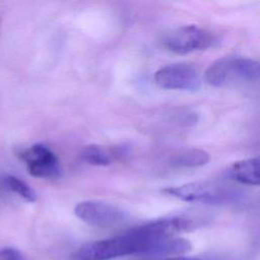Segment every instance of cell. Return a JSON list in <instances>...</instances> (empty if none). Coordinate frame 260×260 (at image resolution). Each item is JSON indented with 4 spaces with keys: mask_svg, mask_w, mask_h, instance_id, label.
I'll use <instances>...</instances> for the list:
<instances>
[{
    "mask_svg": "<svg viewBox=\"0 0 260 260\" xmlns=\"http://www.w3.org/2000/svg\"><path fill=\"white\" fill-rule=\"evenodd\" d=\"M0 188L18 195L27 202H35L37 199L36 191L23 180L11 174H4L0 177Z\"/></svg>",
    "mask_w": 260,
    "mask_h": 260,
    "instance_id": "obj_11",
    "label": "cell"
},
{
    "mask_svg": "<svg viewBox=\"0 0 260 260\" xmlns=\"http://www.w3.org/2000/svg\"><path fill=\"white\" fill-rule=\"evenodd\" d=\"M80 158L92 166L106 167L115 159H121L128 154V148L124 145L104 147L98 144H88L81 148Z\"/></svg>",
    "mask_w": 260,
    "mask_h": 260,
    "instance_id": "obj_8",
    "label": "cell"
},
{
    "mask_svg": "<svg viewBox=\"0 0 260 260\" xmlns=\"http://www.w3.org/2000/svg\"><path fill=\"white\" fill-rule=\"evenodd\" d=\"M75 215L87 224L99 228H114L127 220V214L121 208L102 201L87 200L74 207Z\"/></svg>",
    "mask_w": 260,
    "mask_h": 260,
    "instance_id": "obj_6",
    "label": "cell"
},
{
    "mask_svg": "<svg viewBox=\"0 0 260 260\" xmlns=\"http://www.w3.org/2000/svg\"><path fill=\"white\" fill-rule=\"evenodd\" d=\"M162 192L186 202L202 204H223L237 197V193L232 188L213 181H196L168 187Z\"/></svg>",
    "mask_w": 260,
    "mask_h": 260,
    "instance_id": "obj_3",
    "label": "cell"
},
{
    "mask_svg": "<svg viewBox=\"0 0 260 260\" xmlns=\"http://www.w3.org/2000/svg\"><path fill=\"white\" fill-rule=\"evenodd\" d=\"M0 260H26V258L19 250L11 247H5L0 248Z\"/></svg>",
    "mask_w": 260,
    "mask_h": 260,
    "instance_id": "obj_12",
    "label": "cell"
},
{
    "mask_svg": "<svg viewBox=\"0 0 260 260\" xmlns=\"http://www.w3.org/2000/svg\"><path fill=\"white\" fill-rule=\"evenodd\" d=\"M226 176L241 184L259 185V159L251 157L234 161L226 169Z\"/></svg>",
    "mask_w": 260,
    "mask_h": 260,
    "instance_id": "obj_9",
    "label": "cell"
},
{
    "mask_svg": "<svg viewBox=\"0 0 260 260\" xmlns=\"http://www.w3.org/2000/svg\"><path fill=\"white\" fill-rule=\"evenodd\" d=\"M17 155L24 162L27 173L32 177L57 179L62 175L58 156L43 143H35L20 150Z\"/></svg>",
    "mask_w": 260,
    "mask_h": 260,
    "instance_id": "obj_5",
    "label": "cell"
},
{
    "mask_svg": "<svg viewBox=\"0 0 260 260\" xmlns=\"http://www.w3.org/2000/svg\"><path fill=\"white\" fill-rule=\"evenodd\" d=\"M209 161V154L203 149L185 148L173 153L169 164L175 168H196L206 165Z\"/></svg>",
    "mask_w": 260,
    "mask_h": 260,
    "instance_id": "obj_10",
    "label": "cell"
},
{
    "mask_svg": "<svg viewBox=\"0 0 260 260\" xmlns=\"http://www.w3.org/2000/svg\"><path fill=\"white\" fill-rule=\"evenodd\" d=\"M193 226L185 217H165L132 228L114 238L82 246L74 255L76 260H112L124 256H170L188 252L189 241L177 238Z\"/></svg>",
    "mask_w": 260,
    "mask_h": 260,
    "instance_id": "obj_1",
    "label": "cell"
},
{
    "mask_svg": "<svg viewBox=\"0 0 260 260\" xmlns=\"http://www.w3.org/2000/svg\"><path fill=\"white\" fill-rule=\"evenodd\" d=\"M259 74L258 61L240 56H226L208 66L204 73V80L211 86L222 87L255 82L259 79Z\"/></svg>",
    "mask_w": 260,
    "mask_h": 260,
    "instance_id": "obj_2",
    "label": "cell"
},
{
    "mask_svg": "<svg viewBox=\"0 0 260 260\" xmlns=\"http://www.w3.org/2000/svg\"><path fill=\"white\" fill-rule=\"evenodd\" d=\"M154 82L161 88L174 90H197L201 76L196 67L187 63L169 64L154 73Z\"/></svg>",
    "mask_w": 260,
    "mask_h": 260,
    "instance_id": "obj_7",
    "label": "cell"
},
{
    "mask_svg": "<svg viewBox=\"0 0 260 260\" xmlns=\"http://www.w3.org/2000/svg\"><path fill=\"white\" fill-rule=\"evenodd\" d=\"M158 260H207V259H201V258H191V257H170V258H162Z\"/></svg>",
    "mask_w": 260,
    "mask_h": 260,
    "instance_id": "obj_13",
    "label": "cell"
},
{
    "mask_svg": "<svg viewBox=\"0 0 260 260\" xmlns=\"http://www.w3.org/2000/svg\"><path fill=\"white\" fill-rule=\"evenodd\" d=\"M218 43V38L212 31L196 24L178 27L164 39V46L177 54H189L207 50Z\"/></svg>",
    "mask_w": 260,
    "mask_h": 260,
    "instance_id": "obj_4",
    "label": "cell"
}]
</instances>
